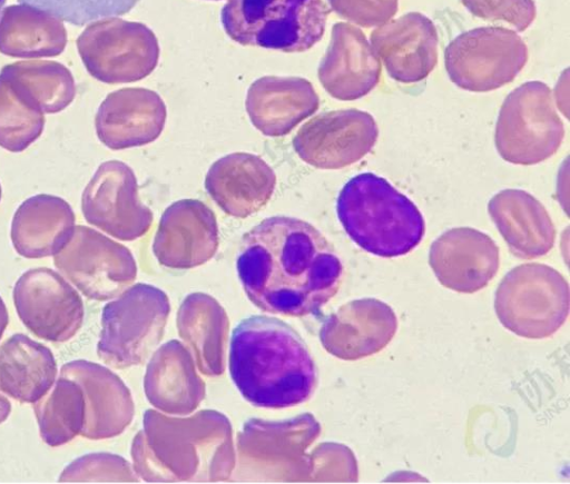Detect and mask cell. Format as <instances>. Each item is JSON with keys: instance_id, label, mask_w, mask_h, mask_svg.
Wrapping results in <instances>:
<instances>
[{"instance_id": "16", "label": "cell", "mask_w": 570, "mask_h": 484, "mask_svg": "<svg viewBox=\"0 0 570 484\" xmlns=\"http://www.w3.org/2000/svg\"><path fill=\"white\" fill-rule=\"evenodd\" d=\"M396 330V315L386 303L361 298L343 305L331 316L322 338L330 353L342 359L355 360L381 352Z\"/></svg>"}, {"instance_id": "4", "label": "cell", "mask_w": 570, "mask_h": 484, "mask_svg": "<svg viewBox=\"0 0 570 484\" xmlns=\"http://www.w3.org/2000/svg\"><path fill=\"white\" fill-rule=\"evenodd\" d=\"M330 11L323 0H227L220 20L243 46L302 52L322 39Z\"/></svg>"}, {"instance_id": "17", "label": "cell", "mask_w": 570, "mask_h": 484, "mask_svg": "<svg viewBox=\"0 0 570 484\" xmlns=\"http://www.w3.org/2000/svg\"><path fill=\"white\" fill-rule=\"evenodd\" d=\"M166 121V107L154 91L126 88L110 93L96 117L99 140L112 150L139 147L156 140Z\"/></svg>"}, {"instance_id": "5", "label": "cell", "mask_w": 570, "mask_h": 484, "mask_svg": "<svg viewBox=\"0 0 570 484\" xmlns=\"http://www.w3.org/2000/svg\"><path fill=\"white\" fill-rule=\"evenodd\" d=\"M567 279L551 266L528 263L512 268L499 284L494 309L513 334L542 339L553 335L569 315Z\"/></svg>"}, {"instance_id": "13", "label": "cell", "mask_w": 570, "mask_h": 484, "mask_svg": "<svg viewBox=\"0 0 570 484\" xmlns=\"http://www.w3.org/2000/svg\"><path fill=\"white\" fill-rule=\"evenodd\" d=\"M429 263L443 286L472 294L485 287L498 273L499 248L478 229L452 228L432 243Z\"/></svg>"}, {"instance_id": "20", "label": "cell", "mask_w": 570, "mask_h": 484, "mask_svg": "<svg viewBox=\"0 0 570 484\" xmlns=\"http://www.w3.org/2000/svg\"><path fill=\"white\" fill-rule=\"evenodd\" d=\"M488 211L514 256L531 259L552 249L553 221L543 205L529 192L501 190L490 199Z\"/></svg>"}, {"instance_id": "34", "label": "cell", "mask_w": 570, "mask_h": 484, "mask_svg": "<svg viewBox=\"0 0 570 484\" xmlns=\"http://www.w3.org/2000/svg\"><path fill=\"white\" fill-rule=\"evenodd\" d=\"M212 1H217V0H212Z\"/></svg>"}, {"instance_id": "26", "label": "cell", "mask_w": 570, "mask_h": 484, "mask_svg": "<svg viewBox=\"0 0 570 484\" xmlns=\"http://www.w3.org/2000/svg\"><path fill=\"white\" fill-rule=\"evenodd\" d=\"M35 404L40 436L49 446L63 445L81 434L86 403L82 389L75 381L60 376Z\"/></svg>"}, {"instance_id": "11", "label": "cell", "mask_w": 570, "mask_h": 484, "mask_svg": "<svg viewBox=\"0 0 570 484\" xmlns=\"http://www.w3.org/2000/svg\"><path fill=\"white\" fill-rule=\"evenodd\" d=\"M377 125L357 109L317 115L297 131L293 147L306 164L320 169H341L361 160L374 147Z\"/></svg>"}, {"instance_id": "27", "label": "cell", "mask_w": 570, "mask_h": 484, "mask_svg": "<svg viewBox=\"0 0 570 484\" xmlns=\"http://www.w3.org/2000/svg\"><path fill=\"white\" fill-rule=\"evenodd\" d=\"M42 112L27 105L0 77V147L11 152L27 149L42 132Z\"/></svg>"}, {"instance_id": "2", "label": "cell", "mask_w": 570, "mask_h": 484, "mask_svg": "<svg viewBox=\"0 0 570 484\" xmlns=\"http://www.w3.org/2000/svg\"><path fill=\"white\" fill-rule=\"evenodd\" d=\"M228 368L240 395L256 407H294L307 402L317 386L316 365L305 342L272 316H249L237 324Z\"/></svg>"}, {"instance_id": "1", "label": "cell", "mask_w": 570, "mask_h": 484, "mask_svg": "<svg viewBox=\"0 0 570 484\" xmlns=\"http://www.w3.org/2000/svg\"><path fill=\"white\" fill-rule=\"evenodd\" d=\"M236 269L257 308L288 317L318 314L343 277L342 261L323 234L287 216L268 217L243 236Z\"/></svg>"}, {"instance_id": "19", "label": "cell", "mask_w": 570, "mask_h": 484, "mask_svg": "<svg viewBox=\"0 0 570 484\" xmlns=\"http://www.w3.org/2000/svg\"><path fill=\"white\" fill-rule=\"evenodd\" d=\"M276 175L259 156L233 152L208 169L205 188L226 214L245 218L261 210L272 198Z\"/></svg>"}, {"instance_id": "6", "label": "cell", "mask_w": 570, "mask_h": 484, "mask_svg": "<svg viewBox=\"0 0 570 484\" xmlns=\"http://www.w3.org/2000/svg\"><path fill=\"white\" fill-rule=\"evenodd\" d=\"M564 127L557 113L551 89L529 81L504 99L495 126L499 155L514 165H534L557 152Z\"/></svg>"}, {"instance_id": "12", "label": "cell", "mask_w": 570, "mask_h": 484, "mask_svg": "<svg viewBox=\"0 0 570 484\" xmlns=\"http://www.w3.org/2000/svg\"><path fill=\"white\" fill-rule=\"evenodd\" d=\"M166 294L147 284H136L102 308L98 354L107 364L127 367L142 359L145 322L166 320Z\"/></svg>"}, {"instance_id": "32", "label": "cell", "mask_w": 570, "mask_h": 484, "mask_svg": "<svg viewBox=\"0 0 570 484\" xmlns=\"http://www.w3.org/2000/svg\"><path fill=\"white\" fill-rule=\"evenodd\" d=\"M8 0H0V13Z\"/></svg>"}, {"instance_id": "29", "label": "cell", "mask_w": 570, "mask_h": 484, "mask_svg": "<svg viewBox=\"0 0 570 484\" xmlns=\"http://www.w3.org/2000/svg\"><path fill=\"white\" fill-rule=\"evenodd\" d=\"M341 17L361 27H380L397 12V0H328Z\"/></svg>"}, {"instance_id": "24", "label": "cell", "mask_w": 570, "mask_h": 484, "mask_svg": "<svg viewBox=\"0 0 570 484\" xmlns=\"http://www.w3.org/2000/svg\"><path fill=\"white\" fill-rule=\"evenodd\" d=\"M60 376L75 381L82 389L86 414L81 435L92 439L114 435L122 417V393L116 377L87 360L66 363Z\"/></svg>"}, {"instance_id": "7", "label": "cell", "mask_w": 570, "mask_h": 484, "mask_svg": "<svg viewBox=\"0 0 570 484\" xmlns=\"http://www.w3.org/2000/svg\"><path fill=\"white\" fill-rule=\"evenodd\" d=\"M444 61L458 87L487 92L519 75L528 61V47L513 30L480 27L455 37L444 51Z\"/></svg>"}, {"instance_id": "14", "label": "cell", "mask_w": 570, "mask_h": 484, "mask_svg": "<svg viewBox=\"0 0 570 484\" xmlns=\"http://www.w3.org/2000/svg\"><path fill=\"white\" fill-rule=\"evenodd\" d=\"M370 41L389 76L402 83L425 79L438 62L436 28L419 12L380 26L372 31Z\"/></svg>"}, {"instance_id": "10", "label": "cell", "mask_w": 570, "mask_h": 484, "mask_svg": "<svg viewBox=\"0 0 570 484\" xmlns=\"http://www.w3.org/2000/svg\"><path fill=\"white\" fill-rule=\"evenodd\" d=\"M87 223L122 240L142 236L151 226L153 213L138 196L132 169L122 161L102 162L81 196Z\"/></svg>"}, {"instance_id": "21", "label": "cell", "mask_w": 570, "mask_h": 484, "mask_svg": "<svg viewBox=\"0 0 570 484\" xmlns=\"http://www.w3.org/2000/svg\"><path fill=\"white\" fill-rule=\"evenodd\" d=\"M318 96L311 82L297 77H264L248 89L246 110L263 135H287L318 108Z\"/></svg>"}, {"instance_id": "18", "label": "cell", "mask_w": 570, "mask_h": 484, "mask_svg": "<svg viewBox=\"0 0 570 484\" xmlns=\"http://www.w3.org/2000/svg\"><path fill=\"white\" fill-rule=\"evenodd\" d=\"M381 61L364 32L350 23L333 26L332 40L318 68L325 90L338 100H356L379 83Z\"/></svg>"}, {"instance_id": "28", "label": "cell", "mask_w": 570, "mask_h": 484, "mask_svg": "<svg viewBox=\"0 0 570 484\" xmlns=\"http://www.w3.org/2000/svg\"><path fill=\"white\" fill-rule=\"evenodd\" d=\"M475 17L485 20H502L518 31H524L535 18L533 0H461Z\"/></svg>"}, {"instance_id": "22", "label": "cell", "mask_w": 570, "mask_h": 484, "mask_svg": "<svg viewBox=\"0 0 570 484\" xmlns=\"http://www.w3.org/2000/svg\"><path fill=\"white\" fill-rule=\"evenodd\" d=\"M75 227L71 206L58 196L40 194L26 199L11 223V241L26 258L53 256Z\"/></svg>"}, {"instance_id": "8", "label": "cell", "mask_w": 570, "mask_h": 484, "mask_svg": "<svg viewBox=\"0 0 570 484\" xmlns=\"http://www.w3.org/2000/svg\"><path fill=\"white\" fill-rule=\"evenodd\" d=\"M53 263L86 297L97 300L117 296L136 275L126 247L83 225H75Z\"/></svg>"}, {"instance_id": "15", "label": "cell", "mask_w": 570, "mask_h": 484, "mask_svg": "<svg viewBox=\"0 0 570 484\" xmlns=\"http://www.w3.org/2000/svg\"><path fill=\"white\" fill-rule=\"evenodd\" d=\"M217 245L214 211L200 200L181 199L163 213L154 253L163 265L188 268L208 260Z\"/></svg>"}, {"instance_id": "25", "label": "cell", "mask_w": 570, "mask_h": 484, "mask_svg": "<svg viewBox=\"0 0 570 484\" xmlns=\"http://www.w3.org/2000/svg\"><path fill=\"white\" fill-rule=\"evenodd\" d=\"M18 96L40 112L63 109L73 97V81L68 70L56 62H21L2 72Z\"/></svg>"}, {"instance_id": "31", "label": "cell", "mask_w": 570, "mask_h": 484, "mask_svg": "<svg viewBox=\"0 0 570 484\" xmlns=\"http://www.w3.org/2000/svg\"><path fill=\"white\" fill-rule=\"evenodd\" d=\"M9 317L4 302L0 297V338L2 337L4 329L8 325Z\"/></svg>"}, {"instance_id": "33", "label": "cell", "mask_w": 570, "mask_h": 484, "mask_svg": "<svg viewBox=\"0 0 570 484\" xmlns=\"http://www.w3.org/2000/svg\"><path fill=\"white\" fill-rule=\"evenodd\" d=\"M0 199H1V185H0Z\"/></svg>"}, {"instance_id": "30", "label": "cell", "mask_w": 570, "mask_h": 484, "mask_svg": "<svg viewBox=\"0 0 570 484\" xmlns=\"http://www.w3.org/2000/svg\"><path fill=\"white\" fill-rule=\"evenodd\" d=\"M11 412V404L7 396L0 392V424L6 421Z\"/></svg>"}, {"instance_id": "9", "label": "cell", "mask_w": 570, "mask_h": 484, "mask_svg": "<svg viewBox=\"0 0 570 484\" xmlns=\"http://www.w3.org/2000/svg\"><path fill=\"white\" fill-rule=\"evenodd\" d=\"M12 294L20 320L39 338L66 342L82 325L80 295L62 275L50 268L24 271L16 281Z\"/></svg>"}, {"instance_id": "23", "label": "cell", "mask_w": 570, "mask_h": 484, "mask_svg": "<svg viewBox=\"0 0 570 484\" xmlns=\"http://www.w3.org/2000/svg\"><path fill=\"white\" fill-rule=\"evenodd\" d=\"M57 363L43 344L14 334L0 345V392L20 403H37L53 386Z\"/></svg>"}, {"instance_id": "3", "label": "cell", "mask_w": 570, "mask_h": 484, "mask_svg": "<svg viewBox=\"0 0 570 484\" xmlns=\"http://www.w3.org/2000/svg\"><path fill=\"white\" fill-rule=\"evenodd\" d=\"M336 211L350 238L380 257L406 255L424 236V219L415 204L372 172L356 175L344 185Z\"/></svg>"}]
</instances>
